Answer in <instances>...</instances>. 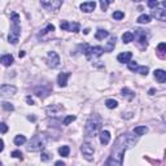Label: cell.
Segmentation results:
<instances>
[{
	"label": "cell",
	"mask_w": 166,
	"mask_h": 166,
	"mask_svg": "<svg viewBox=\"0 0 166 166\" xmlns=\"http://www.w3.org/2000/svg\"><path fill=\"white\" fill-rule=\"evenodd\" d=\"M126 149H127V144H126V140H125V135H122V136L118 138L117 141H115L113 152L107 161V166H122Z\"/></svg>",
	"instance_id": "obj_1"
},
{
	"label": "cell",
	"mask_w": 166,
	"mask_h": 166,
	"mask_svg": "<svg viewBox=\"0 0 166 166\" xmlns=\"http://www.w3.org/2000/svg\"><path fill=\"white\" fill-rule=\"evenodd\" d=\"M103 119L99 114H91L90 118L87 119L86 126H85V134L86 136H96L99 134V131L101 129Z\"/></svg>",
	"instance_id": "obj_2"
},
{
	"label": "cell",
	"mask_w": 166,
	"mask_h": 166,
	"mask_svg": "<svg viewBox=\"0 0 166 166\" xmlns=\"http://www.w3.org/2000/svg\"><path fill=\"white\" fill-rule=\"evenodd\" d=\"M20 16L17 13H12V26L8 35V42L12 44H17L21 35V26H20Z\"/></svg>",
	"instance_id": "obj_3"
},
{
	"label": "cell",
	"mask_w": 166,
	"mask_h": 166,
	"mask_svg": "<svg viewBox=\"0 0 166 166\" xmlns=\"http://www.w3.org/2000/svg\"><path fill=\"white\" fill-rule=\"evenodd\" d=\"M46 145H47V136L44 134H38L31 138V140L29 141V145H27V151L38 152V151H42Z\"/></svg>",
	"instance_id": "obj_4"
},
{
	"label": "cell",
	"mask_w": 166,
	"mask_h": 166,
	"mask_svg": "<svg viewBox=\"0 0 166 166\" xmlns=\"http://www.w3.org/2000/svg\"><path fill=\"white\" fill-rule=\"evenodd\" d=\"M81 48L83 49V53L86 55V57L88 60H91V58H96V57H100L101 55L104 53V49L103 47H91V46H88V44H82Z\"/></svg>",
	"instance_id": "obj_5"
},
{
	"label": "cell",
	"mask_w": 166,
	"mask_h": 166,
	"mask_svg": "<svg viewBox=\"0 0 166 166\" xmlns=\"http://www.w3.org/2000/svg\"><path fill=\"white\" fill-rule=\"evenodd\" d=\"M40 5L47 10H57L62 5V2L61 0H44L40 2Z\"/></svg>",
	"instance_id": "obj_6"
},
{
	"label": "cell",
	"mask_w": 166,
	"mask_h": 166,
	"mask_svg": "<svg viewBox=\"0 0 166 166\" xmlns=\"http://www.w3.org/2000/svg\"><path fill=\"white\" fill-rule=\"evenodd\" d=\"M60 27H61V30H65V31H73V32H78L81 26H79L78 22H68V21H61V24H60Z\"/></svg>",
	"instance_id": "obj_7"
},
{
	"label": "cell",
	"mask_w": 166,
	"mask_h": 166,
	"mask_svg": "<svg viewBox=\"0 0 166 166\" xmlns=\"http://www.w3.org/2000/svg\"><path fill=\"white\" fill-rule=\"evenodd\" d=\"M47 64L49 68H57L60 64V56L57 55V52L51 51L47 55Z\"/></svg>",
	"instance_id": "obj_8"
},
{
	"label": "cell",
	"mask_w": 166,
	"mask_h": 166,
	"mask_svg": "<svg viewBox=\"0 0 166 166\" xmlns=\"http://www.w3.org/2000/svg\"><path fill=\"white\" fill-rule=\"evenodd\" d=\"M81 152L83 153V156H85L86 160L91 161L92 156H93V152H95V149H93V147L90 144V143H83L82 147H81Z\"/></svg>",
	"instance_id": "obj_9"
},
{
	"label": "cell",
	"mask_w": 166,
	"mask_h": 166,
	"mask_svg": "<svg viewBox=\"0 0 166 166\" xmlns=\"http://www.w3.org/2000/svg\"><path fill=\"white\" fill-rule=\"evenodd\" d=\"M17 92V88L10 85H3L0 86V96H10Z\"/></svg>",
	"instance_id": "obj_10"
},
{
	"label": "cell",
	"mask_w": 166,
	"mask_h": 166,
	"mask_svg": "<svg viewBox=\"0 0 166 166\" xmlns=\"http://www.w3.org/2000/svg\"><path fill=\"white\" fill-rule=\"evenodd\" d=\"M61 110H64V105H61V104H53L51 107L46 108V112L48 115H56L58 112H61Z\"/></svg>",
	"instance_id": "obj_11"
},
{
	"label": "cell",
	"mask_w": 166,
	"mask_h": 166,
	"mask_svg": "<svg viewBox=\"0 0 166 166\" xmlns=\"http://www.w3.org/2000/svg\"><path fill=\"white\" fill-rule=\"evenodd\" d=\"M135 35H136L138 42H139L140 46L145 48V47L148 46V42H147V35H145L144 30H136V31H135ZM135 35H134V36H135Z\"/></svg>",
	"instance_id": "obj_12"
},
{
	"label": "cell",
	"mask_w": 166,
	"mask_h": 166,
	"mask_svg": "<svg viewBox=\"0 0 166 166\" xmlns=\"http://www.w3.org/2000/svg\"><path fill=\"white\" fill-rule=\"evenodd\" d=\"M152 16L156 17L158 21H165L166 20V9H164L162 7L161 8H154L152 10Z\"/></svg>",
	"instance_id": "obj_13"
},
{
	"label": "cell",
	"mask_w": 166,
	"mask_h": 166,
	"mask_svg": "<svg viewBox=\"0 0 166 166\" xmlns=\"http://www.w3.org/2000/svg\"><path fill=\"white\" fill-rule=\"evenodd\" d=\"M95 7H96L95 2H85L81 4V9H82V12H85V13H91L92 10L95 9Z\"/></svg>",
	"instance_id": "obj_14"
},
{
	"label": "cell",
	"mask_w": 166,
	"mask_h": 166,
	"mask_svg": "<svg viewBox=\"0 0 166 166\" xmlns=\"http://www.w3.org/2000/svg\"><path fill=\"white\" fill-rule=\"evenodd\" d=\"M70 78V73H60L58 77H57V83L60 87H65L66 85H68V79Z\"/></svg>",
	"instance_id": "obj_15"
},
{
	"label": "cell",
	"mask_w": 166,
	"mask_h": 166,
	"mask_svg": "<svg viewBox=\"0 0 166 166\" xmlns=\"http://www.w3.org/2000/svg\"><path fill=\"white\" fill-rule=\"evenodd\" d=\"M131 57H132V53L131 52H122V53H119L118 56H117V60H118L119 62H122V64H129Z\"/></svg>",
	"instance_id": "obj_16"
},
{
	"label": "cell",
	"mask_w": 166,
	"mask_h": 166,
	"mask_svg": "<svg viewBox=\"0 0 166 166\" xmlns=\"http://www.w3.org/2000/svg\"><path fill=\"white\" fill-rule=\"evenodd\" d=\"M14 58L12 55H3V56H0V64H3L4 66H10L13 64Z\"/></svg>",
	"instance_id": "obj_17"
},
{
	"label": "cell",
	"mask_w": 166,
	"mask_h": 166,
	"mask_svg": "<svg viewBox=\"0 0 166 166\" xmlns=\"http://www.w3.org/2000/svg\"><path fill=\"white\" fill-rule=\"evenodd\" d=\"M154 78L157 79L158 83H164L166 81V71L162 69H157L154 70Z\"/></svg>",
	"instance_id": "obj_18"
},
{
	"label": "cell",
	"mask_w": 166,
	"mask_h": 166,
	"mask_svg": "<svg viewBox=\"0 0 166 166\" xmlns=\"http://www.w3.org/2000/svg\"><path fill=\"white\" fill-rule=\"evenodd\" d=\"M34 93H35L38 97L44 99V97H47V96H48L49 91L47 90V88H44V87H36V88H35V91H34Z\"/></svg>",
	"instance_id": "obj_19"
},
{
	"label": "cell",
	"mask_w": 166,
	"mask_h": 166,
	"mask_svg": "<svg viewBox=\"0 0 166 166\" xmlns=\"http://www.w3.org/2000/svg\"><path fill=\"white\" fill-rule=\"evenodd\" d=\"M110 141V132L109 131H101L100 132V143L103 145L109 144Z\"/></svg>",
	"instance_id": "obj_20"
},
{
	"label": "cell",
	"mask_w": 166,
	"mask_h": 166,
	"mask_svg": "<svg viewBox=\"0 0 166 166\" xmlns=\"http://www.w3.org/2000/svg\"><path fill=\"white\" fill-rule=\"evenodd\" d=\"M114 46H115V36H112V38L109 39L108 44L103 48V49H104V52H112V51H113V48H114Z\"/></svg>",
	"instance_id": "obj_21"
},
{
	"label": "cell",
	"mask_w": 166,
	"mask_h": 166,
	"mask_svg": "<svg viewBox=\"0 0 166 166\" xmlns=\"http://www.w3.org/2000/svg\"><path fill=\"white\" fill-rule=\"evenodd\" d=\"M121 93H122V96L123 97H126L127 100H132V99L135 97V93L132 92L131 90H129V88H122V91H121Z\"/></svg>",
	"instance_id": "obj_22"
},
{
	"label": "cell",
	"mask_w": 166,
	"mask_h": 166,
	"mask_svg": "<svg viewBox=\"0 0 166 166\" xmlns=\"http://www.w3.org/2000/svg\"><path fill=\"white\" fill-rule=\"evenodd\" d=\"M148 132V127L147 126H138L134 129V134H136L138 136H141V135H145Z\"/></svg>",
	"instance_id": "obj_23"
},
{
	"label": "cell",
	"mask_w": 166,
	"mask_h": 166,
	"mask_svg": "<svg viewBox=\"0 0 166 166\" xmlns=\"http://www.w3.org/2000/svg\"><path fill=\"white\" fill-rule=\"evenodd\" d=\"M122 40H123V43H125V44L131 43L132 40H134V34H132L131 31H126L125 34L122 35Z\"/></svg>",
	"instance_id": "obj_24"
},
{
	"label": "cell",
	"mask_w": 166,
	"mask_h": 166,
	"mask_svg": "<svg viewBox=\"0 0 166 166\" xmlns=\"http://www.w3.org/2000/svg\"><path fill=\"white\" fill-rule=\"evenodd\" d=\"M96 39L97 40H103L104 38H107V36H109V32L107 31V30H103V29H99L97 31H96Z\"/></svg>",
	"instance_id": "obj_25"
},
{
	"label": "cell",
	"mask_w": 166,
	"mask_h": 166,
	"mask_svg": "<svg viewBox=\"0 0 166 166\" xmlns=\"http://www.w3.org/2000/svg\"><path fill=\"white\" fill-rule=\"evenodd\" d=\"M58 153L61 154L62 157H68V156H69V153H70V148H69L68 145L60 147V148H58Z\"/></svg>",
	"instance_id": "obj_26"
},
{
	"label": "cell",
	"mask_w": 166,
	"mask_h": 166,
	"mask_svg": "<svg viewBox=\"0 0 166 166\" xmlns=\"http://www.w3.org/2000/svg\"><path fill=\"white\" fill-rule=\"evenodd\" d=\"M26 143V136L25 135H17L14 138V144L16 145H22Z\"/></svg>",
	"instance_id": "obj_27"
},
{
	"label": "cell",
	"mask_w": 166,
	"mask_h": 166,
	"mask_svg": "<svg viewBox=\"0 0 166 166\" xmlns=\"http://www.w3.org/2000/svg\"><path fill=\"white\" fill-rule=\"evenodd\" d=\"M138 22H139V24H149V22H151V16L141 14L138 17Z\"/></svg>",
	"instance_id": "obj_28"
},
{
	"label": "cell",
	"mask_w": 166,
	"mask_h": 166,
	"mask_svg": "<svg viewBox=\"0 0 166 166\" xmlns=\"http://www.w3.org/2000/svg\"><path fill=\"white\" fill-rule=\"evenodd\" d=\"M105 105H107V108H109V109H114L118 107V103H117V100H113V99H108V100L105 101Z\"/></svg>",
	"instance_id": "obj_29"
},
{
	"label": "cell",
	"mask_w": 166,
	"mask_h": 166,
	"mask_svg": "<svg viewBox=\"0 0 166 166\" xmlns=\"http://www.w3.org/2000/svg\"><path fill=\"white\" fill-rule=\"evenodd\" d=\"M135 71H136V73H139V74H141V75H147L149 69H148V66H138Z\"/></svg>",
	"instance_id": "obj_30"
},
{
	"label": "cell",
	"mask_w": 166,
	"mask_h": 166,
	"mask_svg": "<svg viewBox=\"0 0 166 166\" xmlns=\"http://www.w3.org/2000/svg\"><path fill=\"white\" fill-rule=\"evenodd\" d=\"M49 31H55V26L51 25V24H49V25L46 27V29H43V30L39 32V36H40V35H46L47 32H49Z\"/></svg>",
	"instance_id": "obj_31"
},
{
	"label": "cell",
	"mask_w": 166,
	"mask_h": 166,
	"mask_svg": "<svg viewBox=\"0 0 166 166\" xmlns=\"http://www.w3.org/2000/svg\"><path fill=\"white\" fill-rule=\"evenodd\" d=\"M157 51H158V53H160V56L164 57V53H165V51H166V44H165V43H160L158 47H157Z\"/></svg>",
	"instance_id": "obj_32"
},
{
	"label": "cell",
	"mask_w": 166,
	"mask_h": 166,
	"mask_svg": "<svg viewBox=\"0 0 166 166\" xmlns=\"http://www.w3.org/2000/svg\"><path fill=\"white\" fill-rule=\"evenodd\" d=\"M125 17V13L123 12H121V10H115V12H113V18L114 20H122Z\"/></svg>",
	"instance_id": "obj_33"
},
{
	"label": "cell",
	"mask_w": 166,
	"mask_h": 166,
	"mask_svg": "<svg viewBox=\"0 0 166 166\" xmlns=\"http://www.w3.org/2000/svg\"><path fill=\"white\" fill-rule=\"evenodd\" d=\"M75 118H77L75 115H68V117H65V119H64L62 123H64L65 126H68V125H70L71 122H73V121H75Z\"/></svg>",
	"instance_id": "obj_34"
},
{
	"label": "cell",
	"mask_w": 166,
	"mask_h": 166,
	"mask_svg": "<svg viewBox=\"0 0 166 166\" xmlns=\"http://www.w3.org/2000/svg\"><path fill=\"white\" fill-rule=\"evenodd\" d=\"M40 158H42L43 162H47V161H49V160H51V154H49L48 152H43L42 156H40Z\"/></svg>",
	"instance_id": "obj_35"
},
{
	"label": "cell",
	"mask_w": 166,
	"mask_h": 166,
	"mask_svg": "<svg viewBox=\"0 0 166 166\" xmlns=\"http://www.w3.org/2000/svg\"><path fill=\"white\" fill-rule=\"evenodd\" d=\"M3 108L5 109V110H9V112H12V110L14 109V107L10 103H3Z\"/></svg>",
	"instance_id": "obj_36"
},
{
	"label": "cell",
	"mask_w": 166,
	"mask_h": 166,
	"mask_svg": "<svg viewBox=\"0 0 166 166\" xmlns=\"http://www.w3.org/2000/svg\"><path fill=\"white\" fill-rule=\"evenodd\" d=\"M127 65H129V69H130V70H132V71H135V70H136V68L139 66V65L136 64V61H130Z\"/></svg>",
	"instance_id": "obj_37"
},
{
	"label": "cell",
	"mask_w": 166,
	"mask_h": 166,
	"mask_svg": "<svg viewBox=\"0 0 166 166\" xmlns=\"http://www.w3.org/2000/svg\"><path fill=\"white\" fill-rule=\"evenodd\" d=\"M12 157H14V158H20V160L24 158V157H22V153H21L20 151H13V152H12Z\"/></svg>",
	"instance_id": "obj_38"
},
{
	"label": "cell",
	"mask_w": 166,
	"mask_h": 166,
	"mask_svg": "<svg viewBox=\"0 0 166 166\" xmlns=\"http://www.w3.org/2000/svg\"><path fill=\"white\" fill-rule=\"evenodd\" d=\"M109 4H110V2H105V0H101V2H100V7H101L103 10H107V8H108Z\"/></svg>",
	"instance_id": "obj_39"
},
{
	"label": "cell",
	"mask_w": 166,
	"mask_h": 166,
	"mask_svg": "<svg viewBox=\"0 0 166 166\" xmlns=\"http://www.w3.org/2000/svg\"><path fill=\"white\" fill-rule=\"evenodd\" d=\"M7 131H8V126L5 123H0V132H2V134H5Z\"/></svg>",
	"instance_id": "obj_40"
},
{
	"label": "cell",
	"mask_w": 166,
	"mask_h": 166,
	"mask_svg": "<svg viewBox=\"0 0 166 166\" xmlns=\"http://www.w3.org/2000/svg\"><path fill=\"white\" fill-rule=\"evenodd\" d=\"M157 5H158V2H154V0L148 2V7H151V8H154V7H157Z\"/></svg>",
	"instance_id": "obj_41"
},
{
	"label": "cell",
	"mask_w": 166,
	"mask_h": 166,
	"mask_svg": "<svg viewBox=\"0 0 166 166\" xmlns=\"http://www.w3.org/2000/svg\"><path fill=\"white\" fill-rule=\"evenodd\" d=\"M3 149H4V141L3 139H0V152H3Z\"/></svg>",
	"instance_id": "obj_42"
},
{
	"label": "cell",
	"mask_w": 166,
	"mask_h": 166,
	"mask_svg": "<svg viewBox=\"0 0 166 166\" xmlns=\"http://www.w3.org/2000/svg\"><path fill=\"white\" fill-rule=\"evenodd\" d=\"M55 166H65V164L62 161H56L55 162Z\"/></svg>",
	"instance_id": "obj_43"
},
{
	"label": "cell",
	"mask_w": 166,
	"mask_h": 166,
	"mask_svg": "<svg viewBox=\"0 0 166 166\" xmlns=\"http://www.w3.org/2000/svg\"><path fill=\"white\" fill-rule=\"evenodd\" d=\"M26 100H27V103H29L30 105H34V100H32V99H31V97H27V99H26Z\"/></svg>",
	"instance_id": "obj_44"
},
{
	"label": "cell",
	"mask_w": 166,
	"mask_h": 166,
	"mask_svg": "<svg viewBox=\"0 0 166 166\" xmlns=\"http://www.w3.org/2000/svg\"><path fill=\"white\" fill-rule=\"evenodd\" d=\"M154 91H156V90H154V88H151V90H149V95H153Z\"/></svg>",
	"instance_id": "obj_45"
},
{
	"label": "cell",
	"mask_w": 166,
	"mask_h": 166,
	"mask_svg": "<svg viewBox=\"0 0 166 166\" xmlns=\"http://www.w3.org/2000/svg\"><path fill=\"white\" fill-rule=\"evenodd\" d=\"M18 56H20V57H24V56H25V52H24V51H21V52L18 53Z\"/></svg>",
	"instance_id": "obj_46"
},
{
	"label": "cell",
	"mask_w": 166,
	"mask_h": 166,
	"mask_svg": "<svg viewBox=\"0 0 166 166\" xmlns=\"http://www.w3.org/2000/svg\"><path fill=\"white\" fill-rule=\"evenodd\" d=\"M83 32H85V34L87 35V34H88V32H90V30H88V29H86V30H85V31H83Z\"/></svg>",
	"instance_id": "obj_47"
}]
</instances>
